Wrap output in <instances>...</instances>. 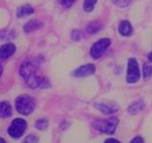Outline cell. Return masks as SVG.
<instances>
[{
  "mask_svg": "<svg viewBox=\"0 0 152 143\" xmlns=\"http://www.w3.org/2000/svg\"><path fill=\"white\" fill-rule=\"evenodd\" d=\"M109 45H110V39H108V38L100 39L93 44L91 50H90V55L93 58H98L107 51Z\"/></svg>",
  "mask_w": 152,
  "mask_h": 143,
  "instance_id": "5b68a950",
  "label": "cell"
},
{
  "mask_svg": "<svg viewBox=\"0 0 152 143\" xmlns=\"http://www.w3.org/2000/svg\"><path fill=\"white\" fill-rule=\"evenodd\" d=\"M145 103L144 100L142 99H139V100H136L133 103H131L129 106L127 108V112L129 113L130 114H133V116H135V114H138L139 113H141L142 110L145 109Z\"/></svg>",
  "mask_w": 152,
  "mask_h": 143,
  "instance_id": "8fae6325",
  "label": "cell"
},
{
  "mask_svg": "<svg viewBox=\"0 0 152 143\" xmlns=\"http://www.w3.org/2000/svg\"><path fill=\"white\" fill-rule=\"evenodd\" d=\"M0 143H6V141H5V139H3L2 137H0Z\"/></svg>",
  "mask_w": 152,
  "mask_h": 143,
  "instance_id": "83f0119b",
  "label": "cell"
},
{
  "mask_svg": "<svg viewBox=\"0 0 152 143\" xmlns=\"http://www.w3.org/2000/svg\"><path fill=\"white\" fill-rule=\"evenodd\" d=\"M34 10L30 5H24V6H21L18 9L17 11V16L18 17H23V16H27L30 15V14L33 13Z\"/></svg>",
  "mask_w": 152,
  "mask_h": 143,
  "instance_id": "2e32d148",
  "label": "cell"
},
{
  "mask_svg": "<svg viewBox=\"0 0 152 143\" xmlns=\"http://www.w3.org/2000/svg\"><path fill=\"white\" fill-rule=\"evenodd\" d=\"M93 106L104 114H113L119 110V106L114 102H95Z\"/></svg>",
  "mask_w": 152,
  "mask_h": 143,
  "instance_id": "52a82bcc",
  "label": "cell"
},
{
  "mask_svg": "<svg viewBox=\"0 0 152 143\" xmlns=\"http://www.w3.org/2000/svg\"><path fill=\"white\" fill-rule=\"evenodd\" d=\"M119 32L123 36H130L132 33V26L128 21H123L119 25Z\"/></svg>",
  "mask_w": 152,
  "mask_h": 143,
  "instance_id": "5bb4252c",
  "label": "cell"
},
{
  "mask_svg": "<svg viewBox=\"0 0 152 143\" xmlns=\"http://www.w3.org/2000/svg\"><path fill=\"white\" fill-rule=\"evenodd\" d=\"M35 107V101L33 97L30 95L24 94L21 97H17L15 100V108L18 113H20L24 116H28L34 110Z\"/></svg>",
  "mask_w": 152,
  "mask_h": 143,
  "instance_id": "6da1fadb",
  "label": "cell"
},
{
  "mask_svg": "<svg viewBox=\"0 0 152 143\" xmlns=\"http://www.w3.org/2000/svg\"><path fill=\"white\" fill-rule=\"evenodd\" d=\"M26 83L30 88L36 89V88H43L47 87L49 85V81H48L44 76L38 75V74H32L30 77H28L25 79Z\"/></svg>",
  "mask_w": 152,
  "mask_h": 143,
  "instance_id": "8992f818",
  "label": "cell"
},
{
  "mask_svg": "<svg viewBox=\"0 0 152 143\" xmlns=\"http://www.w3.org/2000/svg\"><path fill=\"white\" fill-rule=\"evenodd\" d=\"M104 143H121V142L118 139H116V138H107Z\"/></svg>",
  "mask_w": 152,
  "mask_h": 143,
  "instance_id": "d4e9b609",
  "label": "cell"
},
{
  "mask_svg": "<svg viewBox=\"0 0 152 143\" xmlns=\"http://www.w3.org/2000/svg\"><path fill=\"white\" fill-rule=\"evenodd\" d=\"M103 29V24L101 21L99 20H95L88 23V25L86 28V32L88 33H90V35H93V33H96L98 32H100Z\"/></svg>",
  "mask_w": 152,
  "mask_h": 143,
  "instance_id": "4fadbf2b",
  "label": "cell"
},
{
  "mask_svg": "<svg viewBox=\"0 0 152 143\" xmlns=\"http://www.w3.org/2000/svg\"><path fill=\"white\" fill-rule=\"evenodd\" d=\"M43 27V23L40 20H37V19H32V20L28 21L25 26H24V31L26 32H31L33 31L39 30Z\"/></svg>",
  "mask_w": 152,
  "mask_h": 143,
  "instance_id": "7c38bea8",
  "label": "cell"
},
{
  "mask_svg": "<svg viewBox=\"0 0 152 143\" xmlns=\"http://www.w3.org/2000/svg\"><path fill=\"white\" fill-rule=\"evenodd\" d=\"M48 119L46 118H40V119H37L36 122H35V127L38 130H41V131H44L48 128Z\"/></svg>",
  "mask_w": 152,
  "mask_h": 143,
  "instance_id": "e0dca14e",
  "label": "cell"
},
{
  "mask_svg": "<svg viewBox=\"0 0 152 143\" xmlns=\"http://www.w3.org/2000/svg\"><path fill=\"white\" fill-rule=\"evenodd\" d=\"M27 122L22 118H16L9 127V135L13 138H19L26 131Z\"/></svg>",
  "mask_w": 152,
  "mask_h": 143,
  "instance_id": "277c9868",
  "label": "cell"
},
{
  "mask_svg": "<svg viewBox=\"0 0 152 143\" xmlns=\"http://www.w3.org/2000/svg\"><path fill=\"white\" fill-rule=\"evenodd\" d=\"M113 3L116 5L118 7H121V8H125L127 7L128 5L130 4L131 0H112Z\"/></svg>",
  "mask_w": 152,
  "mask_h": 143,
  "instance_id": "ffe728a7",
  "label": "cell"
},
{
  "mask_svg": "<svg viewBox=\"0 0 152 143\" xmlns=\"http://www.w3.org/2000/svg\"><path fill=\"white\" fill-rule=\"evenodd\" d=\"M16 51V47L12 43H8L0 47V59H7L12 56Z\"/></svg>",
  "mask_w": 152,
  "mask_h": 143,
  "instance_id": "30bf717a",
  "label": "cell"
},
{
  "mask_svg": "<svg viewBox=\"0 0 152 143\" xmlns=\"http://www.w3.org/2000/svg\"><path fill=\"white\" fill-rule=\"evenodd\" d=\"M2 72H3V67L1 64H0V76H1V74H2Z\"/></svg>",
  "mask_w": 152,
  "mask_h": 143,
  "instance_id": "484cf974",
  "label": "cell"
},
{
  "mask_svg": "<svg viewBox=\"0 0 152 143\" xmlns=\"http://www.w3.org/2000/svg\"><path fill=\"white\" fill-rule=\"evenodd\" d=\"M39 138L35 135H28L25 139H24L23 143H37Z\"/></svg>",
  "mask_w": 152,
  "mask_h": 143,
  "instance_id": "44dd1931",
  "label": "cell"
},
{
  "mask_svg": "<svg viewBox=\"0 0 152 143\" xmlns=\"http://www.w3.org/2000/svg\"><path fill=\"white\" fill-rule=\"evenodd\" d=\"M37 71V66L33 61H25L21 64L20 69H19V73L20 75L24 78L30 77L31 75L35 74Z\"/></svg>",
  "mask_w": 152,
  "mask_h": 143,
  "instance_id": "ba28073f",
  "label": "cell"
},
{
  "mask_svg": "<svg viewBox=\"0 0 152 143\" xmlns=\"http://www.w3.org/2000/svg\"><path fill=\"white\" fill-rule=\"evenodd\" d=\"M71 36H72V38L74 40L77 41V40H80L81 38L83 37V33L81 32L80 31H76L75 30V31L72 32V33H71Z\"/></svg>",
  "mask_w": 152,
  "mask_h": 143,
  "instance_id": "603a6c76",
  "label": "cell"
},
{
  "mask_svg": "<svg viewBox=\"0 0 152 143\" xmlns=\"http://www.w3.org/2000/svg\"><path fill=\"white\" fill-rule=\"evenodd\" d=\"M58 2L61 6H63L65 8H69L70 6H72L74 0H58Z\"/></svg>",
  "mask_w": 152,
  "mask_h": 143,
  "instance_id": "7402d4cb",
  "label": "cell"
},
{
  "mask_svg": "<svg viewBox=\"0 0 152 143\" xmlns=\"http://www.w3.org/2000/svg\"><path fill=\"white\" fill-rule=\"evenodd\" d=\"M130 143H145V142H144V139H142V136H135L130 141Z\"/></svg>",
  "mask_w": 152,
  "mask_h": 143,
  "instance_id": "cb8c5ba5",
  "label": "cell"
},
{
  "mask_svg": "<svg viewBox=\"0 0 152 143\" xmlns=\"http://www.w3.org/2000/svg\"><path fill=\"white\" fill-rule=\"evenodd\" d=\"M118 123H119L118 118L109 117L107 119L96 120L93 123V126L100 133H107V135H112V133H114L116 131Z\"/></svg>",
  "mask_w": 152,
  "mask_h": 143,
  "instance_id": "7a4b0ae2",
  "label": "cell"
},
{
  "mask_svg": "<svg viewBox=\"0 0 152 143\" xmlns=\"http://www.w3.org/2000/svg\"><path fill=\"white\" fill-rule=\"evenodd\" d=\"M12 107L9 102L2 101L0 102V117L6 118L12 116Z\"/></svg>",
  "mask_w": 152,
  "mask_h": 143,
  "instance_id": "9a60e30c",
  "label": "cell"
},
{
  "mask_svg": "<svg viewBox=\"0 0 152 143\" xmlns=\"http://www.w3.org/2000/svg\"><path fill=\"white\" fill-rule=\"evenodd\" d=\"M142 74H144V77L149 78L152 75V66L148 63H145L142 67Z\"/></svg>",
  "mask_w": 152,
  "mask_h": 143,
  "instance_id": "d6986e66",
  "label": "cell"
},
{
  "mask_svg": "<svg viewBox=\"0 0 152 143\" xmlns=\"http://www.w3.org/2000/svg\"><path fill=\"white\" fill-rule=\"evenodd\" d=\"M95 65L93 64H86L79 67L78 69H76L72 74L76 77H84V76H88V75H92L95 73Z\"/></svg>",
  "mask_w": 152,
  "mask_h": 143,
  "instance_id": "9c48e42d",
  "label": "cell"
},
{
  "mask_svg": "<svg viewBox=\"0 0 152 143\" xmlns=\"http://www.w3.org/2000/svg\"><path fill=\"white\" fill-rule=\"evenodd\" d=\"M97 3V0H85L84 1V10L86 12H91L94 9L95 4Z\"/></svg>",
  "mask_w": 152,
  "mask_h": 143,
  "instance_id": "ac0fdd59",
  "label": "cell"
},
{
  "mask_svg": "<svg viewBox=\"0 0 152 143\" xmlns=\"http://www.w3.org/2000/svg\"><path fill=\"white\" fill-rule=\"evenodd\" d=\"M141 77L139 64L135 58H130L127 64V74H126V81L128 83H136L139 81Z\"/></svg>",
  "mask_w": 152,
  "mask_h": 143,
  "instance_id": "3957f363",
  "label": "cell"
},
{
  "mask_svg": "<svg viewBox=\"0 0 152 143\" xmlns=\"http://www.w3.org/2000/svg\"><path fill=\"white\" fill-rule=\"evenodd\" d=\"M148 59L152 62V52H150V54L148 55Z\"/></svg>",
  "mask_w": 152,
  "mask_h": 143,
  "instance_id": "4316f807",
  "label": "cell"
}]
</instances>
